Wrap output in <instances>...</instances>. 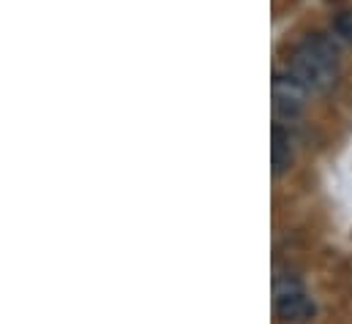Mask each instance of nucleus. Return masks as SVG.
Segmentation results:
<instances>
[{"label":"nucleus","instance_id":"3","mask_svg":"<svg viewBox=\"0 0 352 324\" xmlns=\"http://www.w3.org/2000/svg\"><path fill=\"white\" fill-rule=\"evenodd\" d=\"M270 90H273V112H276L278 117L292 120V117H298V115L306 109L309 90L295 80L289 71H287V74H276Z\"/></svg>","mask_w":352,"mask_h":324},{"label":"nucleus","instance_id":"2","mask_svg":"<svg viewBox=\"0 0 352 324\" xmlns=\"http://www.w3.org/2000/svg\"><path fill=\"white\" fill-rule=\"evenodd\" d=\"M273 311H276L278 322L300 324L314 316L317 305L295 275H281L273 284Z\"/></svg>","mask_w":352,"mask_h":324},{"label":"nucleus","instance_id":"1","mask_svg":"<svg viewBox=\"0 0 352 324\" xmlns=\"http://www.w3.org/2000/svg\"><path fill=\"white\" fill-rule=\"evenodd\" d=\"M339 47L328 36L311 33L292 49L287 71L309 93H328L339 82Z\"/></svg>","mask_w":352,"mask_h":324},{"label":"nucleus","instance_id":"5","mask_svg":"<svg viewBox=\"0 0 352 324\" xmlns=\"http://www.w3.org/2000/svg\"><path fill=\"white\" fill-rule=\"evenodd\" d=\"M333 27H336V33H339L344 41L352 44V11H342V14L333 19Z\"/></svg>","mask_w":352,"mask_h":324},{"label":"nucleus","instance_id":"4","mask_svg":"<svg viewBox=\"0 0 352 324\" xmlns=\"http://www.w3.org/2000/svg\"><path fill=\"white\" fill-rule=\"evenodd\" d=\"M270 161H273V174L281 177L292 161H295V142L289 137V131H284L281 126L273 128V145H270Z\"/></svg>","mask_w":352,"mask_h":324}]
</instances>
